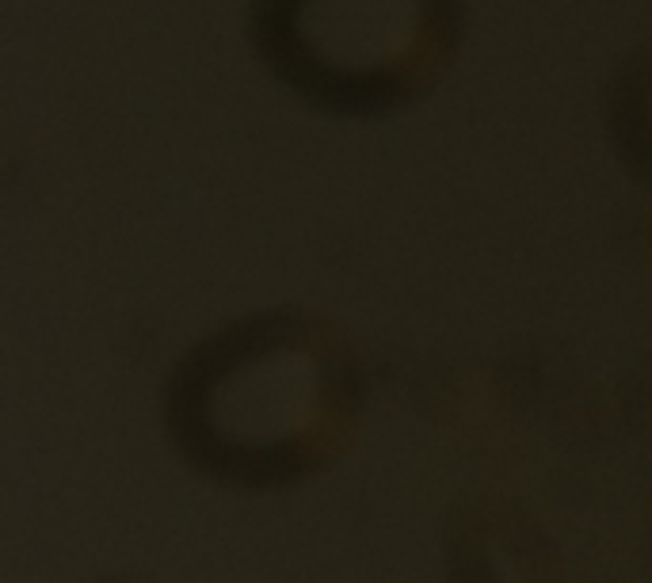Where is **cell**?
Masks as SVG:
<instances>
[{"mask_svg": "<svg viewBox=\"0 0 652 583\" xmlns=\"http://www.w3.org/2000/svg\"><path fill=\"white\" fill-rule=\"evenodd\" d=\"M351 359L313 320H252L206 343L172 389V427L199 465L233 481L290 473L351 393Z\"/></svg>", "mask_w": 652, "mask_h": 583, "instance_id": "cell-1", "label": "cell"}, {"mask_svg": "<svg viewBox=\"0 0 652 583\" xmlns=\"http://www.w3.org/2000/svg\"><path fill=\"white\" fill-rule=\"evenodd\" d=\"M469 0H256L252 38L305 103L344 118L416 107L446 80Z\"/></svg>", "mask_w": 652, "mask_h": 583, "instance_id": "cell-2", "label": "cell"}, {"mask_svg": "<svg viewBox=\"0 0 652 583\" xmlns=\"http://www.w3.org/2000/svg\"><path fill=\"white\" fill-rule=\"evenodd\" d=\"M607 137L618 160L652 187V46H637L610 72Z\"/></svg>", "mask_w": 652, "mask_h": 583, "instance_id": "cell-3", "label": "cell"}]
</instances>
